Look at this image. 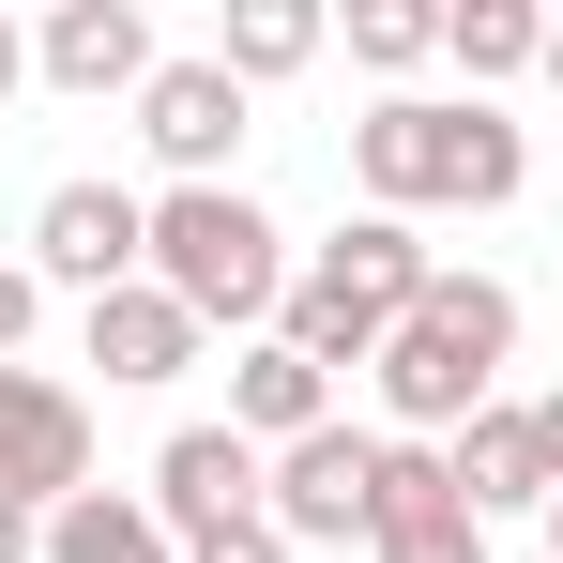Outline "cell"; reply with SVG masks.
Listing matches in <instances>:
<instances>
[{
  "label": "cell",
  "mask_w": 563,
  "mask_h": 563,
  "mask_svg": "<svg viewBox=\"0 0 563 563\" xmlns=\"http://www.w3.org/2000/svg\"><path fill=\"white\" fill-rule=\"evenodd\" d=\"M351 184H366V213H411V229L427 213H503L533 184V137L487 92H380L351 122Z\"/></svg>",
  "instance_id": "cell-1"
},
{
  "label": "cell",
  "mask_w": 563,
  "mask_h": 563,
  "mask_svg": "<svg viewBox=\"0 0 563 563\" xmlns=\"http://www.w3.org/2000/svg\"><path fill=\"white\" fill-rule=\"evenodd\" d=\"M503 366H518V289L503 275H457L442 260V289L380 335V442H457L472 411H503Z\"/></svg>",
  "instance_id": "cell-2"
},
{
  "label": "cell",
  "mask_w": 563,
  "mask_h": 563,
  "mask_svg": "<svg viewBox=\"0 0 563 563\" xmlns=\"http://www.w3.org/2000/svg\"><path fill=\"white\" fill-rule=\"evenodd\" d=\"M289 275H305V244H289L244 184H168L153 198V289L184 305L198 335H275Z\"/></svg>",
  "instance_id": "cell-3"
},
{
  "label": "cell",
  "mask_w": 563,
  "mask_h": 563,
  "mask_svg": "<svg viewBox=\"0 0 563 563\" xmlns=\"http://www.w3.org/2000/svg\"><path fill=\"white\" fill-rule=\"evenodd\" d=\"M427 289H442L427 229H411V213H351L335 244H305V275H289L275 335L305 351V366H380V335H396Z\"/></svg>",
  "instance_id": "cell-4"
},
{
  "label": "cell",
  "mask_w": 563,
  "mask_h": 563,
  "mask_svg": "<svg viewBox=\"0 0 563 563\" xmlns=\"http://www.w3.org/2000/svg\"><path fill=\"white\" fill-rule=\"evenodd\" d=\"M31 275L77 289V305L137 289V275H153V198H137V184H92V168L46 184V198H31Z\"/></svg>",
  "instance_id": "cell-5"
},
{
  "label": "cell",
  "mask_w": 563,
  "mask_h": 563,
  "mask_svg": "<svg viewBox=\"0 0 563 563\" xmlns=\"http://www.w3.org/2000/svg\"><path fill=\"white\" fill-rule=\"evenodd\" d=\"M260 518H275L289 549H380V427H351V411H335L320 442H289Z\"/></svg>",
  "instance_id": "cell-6"
},
{
  "label": "cell",
  "mask_w": 563,
  "mask_h": 563,
  "mask_svg": "<svg viewBox=\"0 0 563 563\" xmlns=\"http://www.w3.org/2000/svg\"><path fill=\"white\" fill-rule=\"evenodd\" d=\"M77 487H92V396L46 366H0V503L62 518Z\"/></svg>",
  "instance_id": "cell-7"
},
{
  "label": "cell",
  "mask_w": 563,
  "mask_h": 563,
  "mask_svg": "<svg viewBox=\"0 0 563 563\" xmlns=\"http://www.w3.org/2000/svg\"><path fill=\"white\" fill-rule=\"evenodd\" d=\"M244 77L198 46V62H153V92H137V137H153V168L168 184H229V153H244Z\"/></svg>",
  "instance_id": "cell-8"
},
{
  "label": "cell",
  "mask_w": 563,
  "mask_h": 563,
  "mask_svg": "<svg viewBox=\"0 0 563 563\" xmlns=\"http://www.w3.org/2000/svg\"><path fill=\"white\" fill-rule=\"evenodd\" d=\"M260 503H275V457H260L244 427H168V442H153V518H168L184 549L198 533H244Z\"/></svg>",
  "instance_id": "cell-9"
},
{
  "label": "cell",
  "mask_w": 563,
  "mask_h": 563,
  "mask_svg": "<svg viewBox=\"0 0 563 563\" xmlns=\"http://www.w3.org/2000/svg\"><path fill=\"white\" fill-rule=\"evenodd\" d=\"M153 62H168V46H153V15H137V0H46V31H31V77H46V92H77V107H137L153 92Z\"/></svg>",
  "instance_id": "cell-10"
},
{
  "label": "cell",
  "mask_w": 563,
  "mask_h": 563,
  "mask_svg": "<svg viewBox=\"0 0 563 563\" xmlns=\"http://www.w3.org/2000/svg\"><path fill=\"white\" fill-rule=\"evenodd\" d=\"M77 351H92V366L122 380V396H168V380H184L198 351H213V335H198L184 305L137 275V289H107V305H77Z\"/></svg>",
  "instance_id": "cell-11"
},
{
  "label": "cell",
  "mask_w": 563,
  "mask_h": 563,
  "mask_svg": "<svg viewBox=\"0 0 563 563\" xmlns=\"http://www.w3.org/2000/svg\"><path fill=\"white\" fill-rule=\"evenodd\" d=\"M229 427H244L260 457L320 442V427H335V366H305L289 335H244V351H229Z\"/></svg>",
  "instance_id": "cell-12"
},
{
  "label": "cell",
  "mask_w": 563,
  "mask_h": 563,
  "mask_svg": "<svg viewBox=\"0 0 563 563\" xmlns=\"http://www.w3.org/2000/svg\"><path fill=\"white\" fill-rule=\"evenodd\" d=\"M472 518H549V442H533V396H503V411H472L457 442H442Z\"/></svg>",
  "instance_id": "cell-13"
},
{
  "label": "cell",
  "mask_w": 563,
  "mask_h": 563,
  "mask_svg": "<svg viewBox=\"0 0 563 563\" xmlns=\"http://www.w3.org/2000/svg\"><path fill=\"white\" fill-rule=\"evenodd\" d=\"M46 563H184V533L153 518V487H77L46 518Z\"/></svg>",
  "instance_id": "cell-14"
},
{
  "label": "cell",
  "mask_w": 563,
  "mask_h": 563,
  "mask_svg": "<svg viewBox=\"0 0 563 563\" xmlns=\"http://www.w3.org/2000/svg\"><path fill=\"white\" fill-rule=\"evenodd\" d=\"M320 46H335V15H320V0H229V15H213V62H229L244 92H275V77H305Z\"/></svg>",
  "instance_id": "cell-15"
},
{
  "label": "cell",
  "mask_w": 563,
  "mask_h": 563,
  "mask_svg": "<svg viewBox=\"0 0 563 563\" xmlns=\"http://www.w3.org/2000/svg\"><path fill=\"white\" fill-rule=\"evenodd\" d=\"M442 62H457L472 92L549 77V0H442Z\"/></svg>",
  "instance_id": "cell-16"
},
{
  "label": "cell",
  "mask_w": 563,
  "mask_h": 563,
  "mask_svg": "<svg viewBox=\"0 0 563 563\" xmlns=\"http://www.w3.org/2000/svg\"><path fill=\"white\" fill-rule=\"evenodd\" d=\"M351 62L366 77H427L442 62V0H351Z\"/></svg>",
  "instance_id": "cell-17"
},
{
  "label": "cell",
  "mask_w": 563,
  "mask_h": 563,
  "mask_svg": "<svg viewBox=\"0 0 563 563\" xmlns=\"http://www.w3.org/2000/svg\"><path fill=\"white\" fill-rule=\"evenodd\" d=\"M366 563H487V518H472V503H442V518H411V533H380Z\"/></svg>",
  "instance_id": "cell-18"
},
{
  "label": "cell",
  "mask_w": 563,
  "mask_h": 563,
  "mask_svg": "<svg viewBox=\"0 0 563 563\" xmlns=\"http://www.w3.org/2000/svg\"><path fill=\"white\" fill-rule=\"evenodd\" d=\"M31 320H46V275H31V260H0V366L31 351Z\"/></svg>",
  "instance_id": "cell-19"
},
{
  "label": "cell",
  "mask_w": 563,
  "mask_h": 563,
  "mask_svg": "<svg viewBox=\"0 0 563 563\" xmlns=\"http://www.w3.org/2000/svg\"><path fill=\"white\" fill-rule=\"evenodd\" d=\"M184 563H305V549H289L275 518H244V533H198V549H184Z\"/></svg>",
  "instance_id": "cell-20"
},
{
  "label": "cell",
  "mask_w": 563,
  "mask_h": 563,
  "mask_svg": "<svg viewBox=\"0 0 563 563\" xmlns=\"http://www.w3.org/2000/svg\"><path fill=\"white\" fill-rule=\"evenodd\" d=\"M0 563H46V518L31 503H0Z\"/></svg>",
  "instance_id": "cell-21"
},
{
  "label": "cell",
  "mask_w": 563,
  "mask_h": 563,
  "mask_svg": "<svg viewBox=\"0 0 563 563\" xmlns=\"http://www.w3.org/2000/svg\"><path fill=\"white\" fill-rule=\"evenodd\" d=\"M31 92V31H15V15H0V107Z\"/></svg>",
  "instance_id": "cell-22"
},
{
  "label": "cell",
  "mask_w": 563,
  "mask_h": 563,
  "mask_svg": "<svg viewBox=\"0 0 563 563\" xmlns=\"http://www.w3.org/2000/svg\"><path fill=\"white\" fill-rule=\"evenodd\" d=\"M533 442H549V487H563V380L533 396Z\"/></svg>",
  "instance_id": "cell-23"
},
{
  "label": "cell",
  "mask_w": 563,
  "mask_h": 563,
  "mask_svg": "<svg viewBox=\"0 0 563 563\" xmlns=\"http://www.w3.org/2000/svg\"><path fill=\"white\" fill-rule=\"evenodd\" d=\"M549 92H563V15H549Z\"/></svg>",
  "instance_id": "cell-24"
},
{
  "label": "cell",
  "mask_w": 563,
  "mask_h": 563,
  "mask_svg": "<svg viewBox=\"0 0 563 563\" xmlns=\"http://www.w3.org/2000/svg\"><path fill=\"white\" fill-rule=\"evenodd\" d=\"M549 563H563V487H549Z\"/></svg>",
  "instance_id": "cell-25"
}]
</instances>
